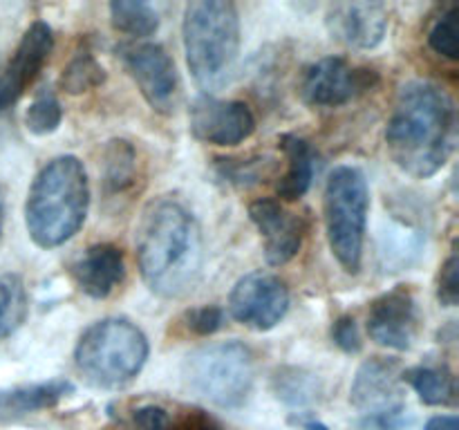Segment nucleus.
I'll list each match as a JSON object with an SVG mask.
<instances>
[{
    "label": "nucleus",
    "mask_w": 459,
    "mask_h": 430,
    "mask_svg": "<svg viewBox=\"0 0 459 430\" xmlns=\"http://www.w3.org/2000/svg\"><path fill=\"white\" fill-rule=\"evenodd\" d=\"M134 255L152 294L188 296L204 271V237L195 215L175 197L151 202L139 219Z\"/></svg>",
    "instance_id": "f257e3e1"
},
{
    "label": "nucleus",
    "mask_w": 459,
    "mask_h": 430,
    "mask_svg": "<svg viewBox=\"0 0 459 430\" xmlns=\"http://www.w3.org/2000/svg\"><path fill=\"white\" fill-rule=\"evenodd\" d=\"M457 143V108L451 94L430 81H411L394 101L385 146L394 164L417 179L433 177Z\"/></svg>",
    "instance_id": "f03ea898"
},
{
    "label": "nucleus",
    "mask_w": 459,
    "mask_h": 430,
    "mask_svg": "<svg viewBox=\"0 0 459 430\" xmlns=\"http://www.w3.org/2000/svg\"><path fill=\"white\" fill-rule=\"evenodd\" d=\"M90 206L88 173L79 157L61 155L43 166L25 202V224L40 249L65 245L83 227Z\"/></svg>",
    "instance_id": "7ed1b4c3"
},
{
    "label": "nucleus",
    "mask_w": 459,
    "mask_h": 430,
    "mask_svg": "<svg viewBox=\"0 0 459 430\" xmlns=\"http://www.w3.org/2000/svg\"><path fill=\"white\" fill-rule=\"evenodd\" d=\"M184 52L202 94L227 88L240 56V16L227 0H195L184 9Z\"/></svg>",
    "instance_id": "20e7f679"
},
{
    "label": "nucleus",
    "mask_w": 459,
    "mask_h": 430,
    "mask_svg": "<svg viewBox=\"0 0 459 430\" xmlns=\"http://www.w3.org/2000/svg\"><path fill=\"white\" fill-rule=\"evenodd\" d=\"M148 358V339L128 318H103L81 334L74 363L99 388H124L137 379Z\"/></svg>",
    "instance_id": "39448f33"
},
{
    "label": "nucleus",
    "mask_w": 459,
    "mask_h": 430,
    "mask_svg": "<svg viewBox=\"0 0 459 430\" xmlns=\"http://www.w3.org/2000/svg\"><path fill=\"white\" fill-rule=\"evenodd\" d=\"M370 188L357 166H336L323 195V215L330 249L348 273H359L366 242Z\"/></svg>",
    "instance_id": "423d86ee"
},
{
    "label": "nucleus",
    "mask_w": 459,
    "mask_h": 430,
    "mask_svg": "<svg viewBox=\"0 0 459 430\" xmlns=\"http://www.w3.org/2000/svg\"><path fill=\"white\" fill-rule=\"evenodd\" d=\"M188 388L220 408H238L254 388V354L240 340L209 343L193 349L182 366Z\"/></svg>",
    "instance_id": "0eeeda50"
},
{
    "label": "nucleus",
    "mask_w": 459,
    "mask_h": 430,
    "mask_svg": "<svg viewBox=\"0 0 459 430\" xmlns=\"http://www.w3.org/2000/svg\"><path fill=\"white\" fill-rule=\"evenodd\" d=\"M402 372L390 358L372 357L357 370L350 390L354 408L368 417V426L379 430H397L403 426Z\"/></svg>",
    "instance_id": "6e6552de"
},
{
    "label": "nucleus",
    "mask_w": 459,
    "mask_h": 430,
    "mask_svg": "<svg viewBox=\"0 0 459 430\" xmlns=\"http://www.w3.org/2000/svg\"><path fill=\"white\" fill-rule=\"evenodd\" d=\"M377 83L379 72L372 67H354L341 56H325L305 72L300 97L307 106L336 108L361 97Z\"/></svg>",
    "instance_id": "1a4fd4ad"
},
{
    "label": "nucleus",
    "mask_w": 459,
    "mask_h": 430,
    "mask_svg": "<svg viewBox=\"0 0 459 430\" xmlns=\"http://www.w3.org/2000/svg\"><path fill=\"white\" fill-rule=\"evenodd\" d=\"M290 309V289L272 271H251L242 276L229 296V312L251 330H273Z\"/></svg>",
    "instance_id": "9d476101"
},
{
    "label": "nucleus",
    "mask_w": 459,
    "mask_h": 430,
    "mask_svg": "<svg viewBox=\"0 0 459 430\" xmlns=\"http://www.w3.org/2000/svg\"><path fill=\"white\" fill-rule=\"evenodd\" d=\"M121 58L148 106L157 112L175 110L179 92L178 70L170 54L157 43H139L121 49Z\"/></svg>",
    "instance_id": "9b49d317"
},
{
    "label": "nucleus",
    "mask_w": 459,
    "mask_h": 430,
    "mask_svg": "<svg viewBox=\"0 0 459 430\" xmlns=\"http://www.w3.org/2000/svg\"><path fill=\"white\" fill-rule=\"evenodd\" d=\"M420 309L415 294L406 285L385 291L368 309V334L377 345L388 349H411L420 334Z\"/></svg>",
    "instance_id": "f8f14e48"
},
{
    "label": "nucleus",
    "mask_w": 459,
    "mask_h": 430,
    "mask_svg": "<svg viewBox=\"0 0 459 430\" xmlns=\"http://www.w3.org/2000/svg\"><path fill=\"white\" fill-rule=\"evenodd\" d=\"M193 137L215 146H238L255 130V116L245 101H222L200 94L188 110Z\"/></svg>",
    "instance_id": "ddd939ff"
},
{
    "label": "nucleus",
    "mask_w": 459,
    "mask_h": 430,
    "mask_svg": "<svg viewBox=\"0 0 459 430\" xmlns=\"http://www.w3.org/2000/svg\"><path fill=\"white\" fill-rule=\"evenodd\" d=\"M54 49L52 27L45 21H36L27 27L21 43L13 49L9 61L0 70V112L16 106L36 76L40 74Z\"/></svg>",
    "instance_id": "4468645a"
},
{
    "label": "nucleus",
    "mask_w": 459,
    "mask_h": 430,
    "mask_svg": "<svg viewBox=\"0 0 459 430\" xmlns=\"http://www.w3.org/2000/svg\"><path fill=\"white\" fill-rule=\"evenodd\" d=\"M249 218L264 240V258L272 267H282L299 255L305 237V219L290 213L273 197L251 202Z\"/></svg>",
    "instance_id": "2eb2a0df"
},
{
    "label": "nucleus",
    "mask_w": 459,
    "mask_h": 430,
    "mask_svg": "<svg viewBox=\"0 0 459 430\" xmlns=\"http://www.w3.org/2000/svg\"><path fill=\"white\" fill-rule=\"evenodd\" d=\"M388 7L384 3H334L325 13L332 39L352 49H375L388 31Z\"/></svg>",
    "instance_id": "dca6fc26"
},
{
    "label": "nucleus",
    "mask_w": 459,
    "mask_h": 430,
    "mask_svg": "<svg viewBox=\"0 0 459 430\" xmlns=\"http://www.w3.org/2000/svg\"><path fill=\"white\" fill-rule=\"evenodd\" d=\"M76 287L90 298H108L124 282L126 262L124 251L110 242L92 245L70 267Z\"/></svg>",
    "instance_id": "f3484780"
},
{
    "label": "nucleus",
    "mask_w": 459,
    "mask_h": 430,
    "mask_svg": "<svg viewBox=\"0 0 459 430\" xmlns=\"http://www.w3.org/2000/svg\"><path fill=\"white\" fill-rule=\"evenodd\" d=\"M72 392V383L65 379H52L45 383L18 385V388L0 390V417L30 415V412L45 410L61 401L63 397Z\"/></svg>",
    "instance_id": "a211bd4d"
},
{
    "label": "nucleus",
    "mask_w": 459,
    "mask_h": 430,
    "mask_svg": "<svg viewBox=\"0 0 459 430\" xmlns=\"http://www.w3.org/2000/svg\"><path fill=\"white\" fill-rule=\"evenodd\" d=\"M281 148L287 157V170L276 184V193L281 200L296 202L309 191L314 179V150L303 137L282 134Z\"/></svg>",
    "instance_id": "6ab92c4d"
},
{
    "label": "nucleus",
    "mask_w": 459,
    "mask_h": 430,
    "mask_svg": "<svg viewBox=\"0 0 459 430\" xmlns=\"http://www.w3.org/2000/svg\"><path fill=\"white\" fill-rule=\"evenodd\" d=\"M101 184L108 197L128 193L137 184V150L126 139H112L103 148Z\"/></svg>",
    "instance_id": "aec40b11"
},
{
    "label": "nucleus",
    "mask_w": 459,
    "mask_h": 430,
    "mask_svg": "<svg viewBox=\"0 0 459 430\" xmlns=\"http://www.w3.org/2000/svg\"><path fill=\"white\" fill-rule=\"evenodd\" d=\"M272 390L282 403L299 408L316 401L323 392V383L314 372L305 370V367L287 366L273 372Z\"/></svg>",
    "instance_id": "412c9836"
},
{
    "label": "nucleus",
    "mask_w": 459,
    "mask_h": 430,
    "mask_svg": "<svg viewBox=\"0 0 459 430\" xmlns=\"http://www.w3.org/2000/svg\"><path fill=\"white\" fill-rule=\"evenodd\" d=\"M402 379L412 385L420 399L429 406H448L455 403V379L446 367L420 366L403 372Z\"/></svg>",
    "instance_id": "4be33fe9"
},
{
    "label": "nucleus",
    "mask_w": 459,
    "mask_h": 430,
    "mask_svg": "<svg viewBox=\"0 0 459 430\" xmlns=\"http://www.w3.org/2000/svg\"><path fill=\"white\" fill-rule=\"evenodd\" d=\"M112 27L121 34L146 39L160 30V16L155 9L142 0H115L110 3Z\"/></svg>",
    "instance_id": "5701e85b"
},
{
    "label": "nucleus",
    "mask_w": 459,
    "mask_h": 430,
    "mask_svg": "<svg viewBox=\"0 0 459 430\" xmlns=\"http://www.w3.org/2000/svg\"><path fill=\"white\" fill-rule=\"evenodd\" d=\"M106 83V70L90 49H79L61 72L58 88L67 94H83Z\"/></svg>",
    "instance_id": "b1692460"
},
{
    "label": "nucleus",
    "mask_w": 459,
    "mask_h": 430,
    "mask_svg": "<svg viewBox=\"0 0 459 430\" xmlns=\"http://www.w3.org/2000/svg\"><path fill=\"white\" fill-rule=\"evenodd\" d=\"M278 161L273 157H242V159H236V157H224V159H218L215 168H218V175L224 179V182L233 184V186H254V184L267 182L276 175Z\"/></svg>",
    "instance_id": "393cba45"
},
{
    "label": "nucleus",
    "mask_w": 459,
    "mask_h": 430,
    "mask_svg": "<svg viewBox=\"0 0 459 430\" xmlns=\"http://www.w3.org/2000/svg\"><path fill=\"white\" fill-rule=\"evenodd\" d=\"M27 316L25 285L18 276L0 273V339L21 327Z\"/></svg>",
    "instance_id": "a878e982"
},
{
    "label": "nucleus",
    "mask_w": 459,
    "mask_h": 430,
    "mask_svg": "<svg viewBox=\"0 0 459 430\" xmlns=\"http://www.w3.org/2000/svg\"><path fill=\"white\" fill-rule=\"evenodd\" d=\"M63 121V108L61 101L56 99V94L49 88H43L34 97V101L30 103L25 112V125L30 133L39 134H52L54 130H58Z\"/></svg>",
    "instance_id": "bb28decb"
},
{
    "label": "nucleus",
    "mask_w": 459,
    "mask_h": 430,
    "mask_svg": "<svg viewBox=\"0 0 459 430\" xmlns=\"http://www.w3.org/2000/svg\"><path fill=\"white\" fill-rule=\"evenodd\" d=\"M429 45L433 52L448 61L459 58V7H451L442 13L437 22L429 31Z\"/></svg>",
    "instance_id": "cd10ccee"
},
{
    "label": "nucleus",
    "mask_w": 459,
    "mask_h": 430,
    "mask_svg": "<svg viewBox=\"0 0 459 430\" xmlns=\"http://www.w3.org/2000/svg\"><path fill=\"white\" fill-rule=\"evenodd\" d=\"M184 325L188 331L197 336H211L224 325V312L215 305H202V307L191 309L184 316Z\"/></svg>",
    "instance_id": "c85d7f7f"
},
{
    "label": "nucleus",
    "mask_w": 459,
    "mask_h": 430,
    "mask_svg": "<svg viewBox=\"0 0 459 430\" xmlns=\"http://www.w3.org/2000/svg\"><path fill=\"white\" fill-rule=\"evenodd\" d=\"M437 298L446 307H455L459 300V255L453 251L446 262L442 264L437 280Z\"/></svg>",
    "instance_id": "c756f323"
},
{
    "label": "nucleus",
    "mask_w": 459,
    "mask_h": 430,
    "mask_svg": "<svg viewBox=\"0 0 459 430\" xmlns=\"http://www.w3.org/2000/svg\"><path fill=\"white\" fill-rule=\"evenodd\" d=\"M332 339L339 345L343 352L357 354L361 352V334H359V327L354 316H341L336 318L334 325H332Z\"/></svg>",
    "instance_id": "7c9ffc66"
},
{
    "label": "nucleus",
    "mask_w": 459,
    "mask_h": 430,
    "mask_svg": "<svg viewBox=\"0 0 459 430\" xmlns=\"http://www.w3.org/2000/svg\"><path fill=\"white\" fill-rule=\"evenodd\" d=\"M134 424L142 430H173L170 417L164 408L160 406H142L133 415Z\"/></svg>",
    "instance_id": "2f4dec72"
},
{
    "label": "nucleus",
    "mask_w": 459,
    "mask_h": 430,
    "mask_svg": "<svg viewBox=\"0 0 459 430\" xmlns=\"http://www.w3.org/2000/svg\"><path fill=\"white\" fill-rule=\"evenodd\" d=\"M426 430H459V419L455 415H437L426 424Z\"/></svg>",
    "instance_id": "473e14b6"
},
{
    "label": "nucleus",
    "mask_w": 459,
    "mask_h": 430,
    "mask_svg": "<svg viewBox=\"0 0 459 430\" xmlns=\"http://www.w3.org/2000/svg\"><path fill=\"white\" fill-rule=\"evenodd\" d=\"M305 430H327V426L321 424V421H307V424H305Z\"/></svg>",
    "instance_id": "72a5a7b5"
},
{
    "label": "nucleus",
    "mask_w": 459,
    "mask_h": 430,
    "mask_svg": "<svg viewBox=\"0 0 459 430\" xmlns=\"http://www.w3.org/2000/svg\"><path fill=\"white\" fill-rule=\"evenodd\" d=\"M197 430H222V428H220V426H215L213 424V421H202V424H200V428H197Z\"/></svg>",
    "instance_id": "f704fd0d"
},
{
    "label": "nucleus",
    "mask_w": 459,
    "mask_h": 430,
    "mask_svg": "<svg viewBox=\"0 0 459 430\" xmlns=\"http://www.w3.org/2000/svg\"><path fill=\"white\" fill-rule=\"evenodd\" d=\"M3 213H4V197H3V191H0V222H3Z\"/></svg>",
    "instance_id": "c9c22d12"
}]
</instances>
